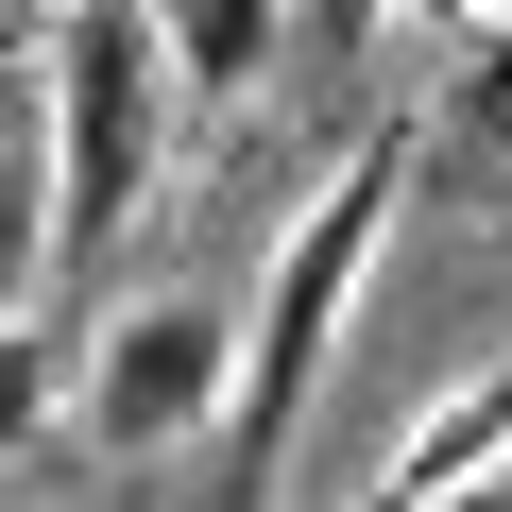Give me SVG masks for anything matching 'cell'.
I'll use <instances>...</instances> for the list:
<instances>
[{
  "mask_svg": "<svg viewBox=\"0 0 512 512\" xmlns=\"http://www.w3.org/2000/svg\"><path fill=\"white\" fill-rule=\"evenodd\" d=\"M239 308H256V291H205V274H171V291H120V308H103V342H86V393H69V427H86L103 461L222 444V410H239Z\"/></svg>",
  "mask_w": 512,
  "mask_h": 512,
  "instance_id": "obj_3",
  "label": "cell"
},
{
  "mask_svg": "<svg viewBox=\"0 0 512 512\" xmlns=\"http://www.w3.org/2000/svg\"><path fill=\"white\" fill-rule=\"evenodd\" d=\"M69 393H86V359H52V342H35V308H18V325H0V478L69 427Z\"/></svg>",
  "mask_w": 512,
  "mask_h": 512,
  "instance_id": "obj_7",
  "label": "cell"
},
{
  "mask_svg": "<svg viewBox=\"0 0 512 512\" xmlns=\"http://www.w3.org/2000/svg\"><path fill=\"white\" fill-rule=\"evenodd\" d=\"M410 171H427V120H359V137L308 171V205L274 222V274H256V308H239L222 512H274V478H291V427H308V393H325V359H342V325H359V291H376V239H393Z\"/></svg>",
  "mask_w": 512,
  "mask_h": 512,
  "instance_id": "obj_1",
  "label": "cell"
},
{
  "mask_svg": "<svg viewBox=\"0 0 512 512\" xmlns=\"http://www.w3.org/2000/svg\"><path fill=\"white\" fill-rule=\"evenodd\" d=\"M410 18H427V35H495V0H410Z\"/></svg>",
  "mask_w": 512,
  "mask_h": 512,
  "instance_id": "obj_10",
  "label": "cell"
},
{
  "mask_svg": "<svg viewBox=\"0 0 512 512\" xmlns=\"http://www.w3.org/2000/svg\"><path fill=\"white\" fill-rule=\"evenodd\" d=\"M495 478H512V359H461V376L393 427L376 512H461V495H495Z\"/></svg>",
  "mask_w": 512,
  "mask_h": 512,
  "instance_id": "obj_4",
  "label": "cell"
},
{
  "mask_svg": "<svg viewBox=\"0 0 512 512\" xmlns=\"http://www.w3.org/2000/svg\"><path fill=\"white\" fill-rule=\"evenodd\" d=\"M69 171H52V69L0 52V325L35 308V274H69Z\"/></svg>",
  "mask_w": 512,
  "mask_h": 512,
  "instance_id": "obj_5",
  "label": "cell"
},
{
  "mask_svg": "<svg viewBox=\"0 0 512 512\" xmlns=\"http://www.w3.org/2000/svg\"><path fill=\"white\" fill-rule=\"evenodd\" d=\"M171 18V69H188V120H239L291 52V0H154Z\"/></svg>",
  "mask_w": 512,
  "mask_h": 512,
  "instance_id": "obj_6",
  "label": "cell"
},
{
  "mask_svg": "<svg viewBox=\"0 0 512 512\" xmlns=\"http://www.w3.org/2000/svg\"><path fill=\"white\" fill-rule=\"evenodd\" d=\"M35 69H52V171H69V239H52V256H103V239L154 205L171 137H188L171 18H154V0H52Z\"/></svg>",
  "mask_w": 512,
  "mask_h": 512,
  "instance_id": "obj_2",
  "label": "cell"
},
{
  "mask_svg": "<svg viewBox=\"0 0 512 512\" xmlns=\"http://www.w3.org/2000/svg\"><path fill=\"white\" fill-rule=\"evenodd\" d=\"M393 18H410V0H291V52H308V69H359Z\"/></svg>",
  "mask_w": 512,
  "mask_h": 512,
  "instance_id": "obj_9",
  "label": "cell"
},
{
  "mask_svg": "<svg viewBox=\"0 0 512 512\" xmlns=\"http://www.w3.org/2000/svg\"><path fill=\"white\" fill-rule=\"evenodd\" d=\"M444 137H478V154H512V18L461 52V103H444Z\"/></svg>",
  "mask_w": 512,
  "mask_h": 512,
  "instance_id": "obj_8",
  "label": "cell"
}]
</instances>
